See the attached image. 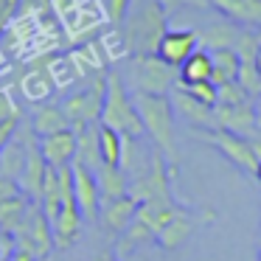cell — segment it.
<instances>
[{
  "mask_svg": "<svg viewBox=\"0 0 261 261\" xmlns=\"http://www.w3.org/2000/svg\"><path fill=\"white\" fill-rule=\"evenodd\" d=\"M135 98L138 115L143 124V135L152 138L154 149L163 154L169 163V171L177 177L180 169V149H177L174 138V107H171V96H146V93H132Z\"/></svg>",
  "mask_w": 261,
  "mask_h": 261,
  "instance_id": "cell-1",
  "label": "cell"
},
{
  "mask_svg": "<svg viewBox=\"0 0 261 261\" xmlns=\"http://www.w3.org/2000/svg\"><path fill=\"white\" fill-rule=\"evenodd\" d=\"M98 124L110 126L124 138L143 135V124H141V115H138L135 98H132L121 70H107V90H104V107Z\"/></svg>",
  "mask_w": 261,
  "mask_h": 261,
  "instance_id": "cell-2",
  "label": "cell"
},
{
  "mask_svg": "<svg viewBox=\"0 0 261 261\" xmlns=\"http://www.w3.org/2000/svg\"><path fill=\"white\" fill-rule=\"evenodd\" d=\"M169 14L158 0H143L141 6L126 17L124 23V42L129 57H146V54L158 51L160 37L169 31Z\"/></svg>",
  "mask_w": 261,
  "mask_h": 261,
  "instance_id": "cell-3",
  "label": "cell"
},
{
  "mask_svg": "<svg viewBox=\"0 0 261 261\" xmlns=\"http://www.w3.org/2000/svg\"><path fill=\"white\" fill-rule=\"evenodd\" d=\"M129 93H146V96H169L177 85V68L166 65L158 54L126 59V73H121Z\"/></svg>",
  "mask_w": 261,
  "mask_h": 261,
  "instance_id": "cell-4",
  "label": "cell"
},
{
  "mask_svg": "<svg viewBox=\"0 0 261 261\" xmlns=\"http://www.w3.org/2000/svg\"><path fill=\"white\" fill-rule=\"evenodd\" d=\"M51 9L70 42L87 40L104 23H110L104 0H51Z\"/></svg>",
  "mask_w": 261,
  "mask_h": 261,
  "instance_id": "cell-5",
  "label": "cell"
},
{
  "mask_svg": "<svg viewBox=\"0 0 261 261\" xmlns=\"http://www.w3.org/2000/svg\"><path fill=\"white\" fill-rule=\"evenodd\" d=\"M104 90H107V73H96V79H93L85 90H76L65 98L62 110L70 121V129L98 124L101 107H104Z\"/></svg>",
  "mask_w": 261,
  "mask_h": 261,
  "instance_id": "cell-6",
  "label": "cell"
},
{
  "mask_svg": "<svg viewBox=\"0 0 261 261\" xmlns=\"http://www.w3.org/2000/svg\"><path fill=\"white\" fill-rule=\"evenodd\" d=\"M197 138H202L205 143H211L214 149H219L233 166L244 171V174H255L258 169V154H255L250 138H242V135H233V132H225V129H208V132H197Z\"/></svg>",
  "mask_w": 261,
  "mask_h": 261,
  "instance_id": "cell-7",
  "label": "cell"
},
{
  "mask_svg": "<svg viewBox=\"0 0 261 261\" xmlns=\"http://www.w3.org/2000/svg\"><path fill=\"white\" fill-rule=\"evenodd\" d=\"M14 242H17L20 247L31 250L37 261L45 258V255L51 253V247H54L51 222H48V216L42 214V208L37 202H31V208H29V214H25L23 225H20L17 233H14Z\"/></svg>",
  "mask_w": 261,
  "mask_h": 261,
  "instance_id": "cell-8",
  "label": "cell"
},
{
  "mask_svg": "<svg viewBox=\"0 0 261 261\" xmlns=\"http://www.w3.org/2000/svg\"><path fill=\"white\" fill-rule=\"evenodd\" d=\"M73 169V194H76V205L82 211L85 222H98V211H101V194H98V182H96V171L87 169L82 163H70Z\"/></svg>",
  "mask_w": 261,
  "mask_h": 261,
  "instance_id": "cell-9",
  "label": "cell"
},
{
  "mask_svg": "<svg viewBox=\"0 0 261 261\" xmlns=\"http://www.w3.org/2000/svg\"><path fill=\"white\" fill-rule=\"evenodd\" d=\"M214 113H216V129L233 132V135H242V138L255 135V129H258V115H255V110L250 101H244V104H216Z\"/></svg>",
  "mask_w": 261,
  "mask_h": 261,
  "instance_id": "cell-10",
  "label": "cell"
},
{
  "mask_svg": "<svg viewBox=\"0 0 261 261\" xmlns=\"http://www.w3.org/2000/svg\"><path fill=\"white\" fill-rule=\"evenodd\" d=\"M199 48V37L197 31L191 29H169L163 37H160L158 42V57L163 59L166 65H171V68H180L182 62H186L188 57H191L194 51Z\"/></svg>",
  "mask_w": 261,
  "mask_h": 261,
  "instance_id": "cell-11",
  "label": "cell"
},
{
  "mask_svg": "<svg viewBox=\"0 0 261 261\" xmlns=\"http://www.w3.org/2000/svg\"><path fill=\"white\" fill-rule=\"evenodd\" d=\"M211 219H214V214H211V211H205L202 216H197V211L182 208L180 214H177L174 219H171L169 225H166L163 230H160L158 236H154V242H158L163 250H177L188 236H191L194 230H197L199 222H211Z\"/></svg>",
  "mask_w": 261,
  "mask_h": 261,
  "instance_id": "cell-12",
  "label": "cell"
},
{
  "mask_svg": "<svg viewBox=\"0 0 261 261\" xmlns=\"http://www.w3.org/2000/svg\"><path fill=\"white\" fill-rule=\"evenodd\" d=\"M37 146H40V154L45 158V163L51 169H65L76 160V132L62 129L54 132V135L37 138Z\"/></svg>",
  "mask_w": 261,
  "mask_h": 261,
  "instance_id": "cell-13",
  "label": "cell"
},
{
  "mask_svg": "<svg viewBox=\"0 0 261 261\" xmlns=\"http://www.w3.org/2000/svg\"><path fill=\"white\" fill-rule=\"evenodd\" d=\"M138 214V202L126 194V197H118L113 202H101V211H98V225L110 233V236L118 239L126 227L132 225Z\"/></svg>",
  "mask_w": 261,
  "mask_h": 261,
  "instance_id": "cell-14",
  "label": "cell"
},
{
  "mask_svg": "<svg viewBox=\"0 0 261 261\" xmlns=\"http://www.w3.org/2000/svg\"><path fill=\"white\" fill-rule=\"evenodd\" d=\"M82 211L79 205H76V197L73 199H65L62 208H59L57 219L51 222V233H54V244H57L59 250L70 247V244H76V239L82 236Z\"/></svg>",
  "mask_w": 261,
  "mask_h": 261,
  "instance_id": "cell-15",
  "label": "cell"
},
{
  "mask_svg": "<svg viewBox=\"0 0 261 261\" xmlns=\"http://www.w3.org/2000/svg\"><path fill=\"white\" fill-rule=\"evenodd\" d=\"M45 171H48V163L45 158L40 154V146H37V135L29 146V158H25V169L20 174V191L31 199V202L40 205V197H42V186H45Z\"/></svg>",
  "mask_w": 261,
  "mask_h": 261,
  "instance_id": "cell-16",
  "label": "cell"
},
{
  "mask_svg": "<svg viewBox=\"0 0 261 261\" xmlns=\"http://www.w3.org/2000/svg\"><path fill=\"white\" fill-rule=\"evenodd\" d=\"M171 107H174V113H180L191 126H199V129H216L214 107H208V104L191 98L186 90H180L177 85H174V90H171Z\"/></svg>",
  "mask_w": 261,
  "mask_h": 261,
  "instance_id": "cell-17",
  "label": "cell"
},
{
  "mask_svg": "<svg viewBox=\"0 0 261 261\" xmlns=\"http://www.w3.org/2000/svg\"><path fill=\"white\" fill-rule=\"evenodd\" d=\"M211 6L242 29L261 31V0H211Z\"/></svg>",
  "mask_w": 261,
  "mask_h": 261,
  "instance_id": "cell-18",
  "label": "cell"
},
{
  "mask_svg": "<svg viewBox=\"0 0 261 261\" xmlns=\"http://www.w3.org/2000/svg\"><path fill=\"white\" fill-rule=\"evenodd\" d=\"M62 129H70V121L65 115L62 104H51V101H40L31 113V132L37 138H45V135H54V132H62Z\"/></svg>",
  "mask_w": 261,
  "mask_h": 261,
  "instance_id": "cell-19",
  "label": "cell"
},
{
  "mask_svg": "<svg viewBox=\"0 0 261 261\" xmlns=\"http://www.w3.org/2000/svg\"><path fill=\"white\" fill-rule=\"evenodd\" d=\"M96 182H98L101 202H113L118 197H126V191H129V177H126V171L121 166L101 163L96 169Z\"/></svg>",
  "mask_w": 261,
  "mask_h": 261,
  "instance_id": "cell-20",
  "label": "cell"
},
{
  "mask_svg": "<svg viewBox=\"0 0 261 261\" xmlns=\"http://www.w3.org/2000/svg\"><path fill=\"white\" fill-rule=\"evenodd\" d=\"M214 76V59L208 51L197 48L186 62L177 68V85H197V82H211Z\"/></svg>",
  "mask_w": 261,
  "mask_h": 261,
  "instance_id": "cell-21",
  "label": "cell"
},
{
  "mask_svg": "<svg viewBox=\"0 0 261 261\" xmlns=\"http://www.w3.org/2000/svg\"><path fill=\"white\" fill-rule=\"evenodd\" d=\"M199 37V48L202 51H219V48H233L239 40V25L230 20H222V23H211L208 29L197 31Z\"/></svg>",
  "mask_w": 261,
  "mask_h": 261,
  "instance_id": "cell-22",
  "label": "cell"
},
{
  "mask_svg": "<svg viewBox=\"0 0 261 261\" xmlns=\"http://www.w3.org/2000/svg\"><path fill=\"white\" fill-rule=\"evenodd\" d=\"M73 132H76V163L96 171L101 166V154H98V124L79 126Z\"/></svg>",
  "mask_w": 261,
  "mask_h": 261,
  "instance_id": "cell-23",
  "label": "cell"
},
{
  "mask_svg": "<svg viewBox=\"0 0 261 261\" xmlns=\"http://www.w3.org/2000/svg\"><path fill=\"white\" fill-rule=\"evenodd\" d=\"M211 59H214V76H211V82H214L216 87L239 79V54L233 51V48L211 51Z\"/></svg>",
  "mask_w": 261,
  "mask_h": 261,
  "instance_id": "cell-24",
  "label": "cell"
},
{
  "mask_svg": "<svg viewBox=\"0 0 261 261\" xmlns=\"http://www.w3.org/2000/svg\"><path fill=\"white\" fill-rule=\"evenodd\" d=\"M29 208H31V199L25 197V194L12 197V199H3V202H0V230L17 233V227L23 225Z\"/></svg>",
  "mask_w": 261,
  "mask_h": 261,
  "instance_id": "cell-25",
  "label": "cell"
},
{
  "mask_svg": "<svg viewBox=\"0 0 261 261\" xmlns=\"http://www.w3.org/2000/svg\"><path fill=\"white\" fill-rule=\"evenodd\" d=\"M121 152H124V135L98 124V154H101V163L121 166Z\"/></svg>",
  "mask_w": 261,
  "mask_h": 261,
  "instance_id": "cell-26",
  "label": "cell"
},
{
  "mask_svg": "<svg viewBox=\"0 0 261 261\" xmlns=\"http://www.w3.org/2000/svg\"><path fill=\"white\" fill-rule=\"evenodd\" d=\"M51 87H54V76H51V70H42V68H34V70H29L25 73V79H23V93L29 98H34V101H40L45 93H51Z\"/></svg>",
  "mask_w": 261,
  "mask_h": 261,
  "instance_id": "cell-27",
  "label": "cell"
},
{
  "mask_svg": "<svg viewBox=\"0 0 261 261\" xmlns=\"http://www.w3.org/2000/svg\"><path fill=\"white\" fill-rule=\"evenodd\" d=\"M180 90H186L191 98H197V101L208 104V107H216V98H219V93H216V85L214 82H197V85H177Z\"/></svg>",
  "mask_w": 261,
  "mask_h": 261,
  "instance_id": "cell-28",
  "label": "cell"
},
{
  "mask_svg": "<svg viewBox=\"0 0 261 261\" xmlns=\"http://www.w3.org/2000/svg\"><path fill=\"white\" fill-rule=\"evenodd\" d=\"M104 9H107V20L121 29L129 17V9H132V0H104Z\"/></svg>",
  "mask_w": 261,
  "mask_h": 261,
  "instance_id": "cell-29",
  "label": "cell"
},
{
  "mask_svg": "<svg viewBox=\"0 0 261 261\" xmlns=\"http://www.w3.org/2000/svg\"><path fill=\"white\" fill-rule=\"evenodd\" d=\"M216 93H219L216 104H244V101H250V96L242 90V85H239V82L219 85V87H216Z\"/></svg>",
  "mask_w": 261,
  "mask_h": 261,
  "instance_id": "cell-30",
  "label": "cell"
},
{
  "mask_svg": "<svg viewBox=\"0 0 261 261\" xmlns=\"http://www.w3.org/2000/svg\"><path fill=\"white\" fill-rule=\"evenodd\" d=\"M17 12H20V0H0V37L14 23Z\"/></svg>",
  "mask_w": 261,
  "mask_h": 261,
  "instance_id": "cell-31",
  "label": "cell"
},
{
  "mask_svg": "<svg viewBox=\"0 0 261 261\" xmlns=\"http://www.w3.org/2000/svg\"><path fill=\"white\" fill-rule=\"evenodd\" d=\"M160 6L166 9V14H174L180 9H208L211 0H158Z\"/></svg>",
  "mask_w": 261,
  "mask_h": 261,
  "instance_id": "cell-32",
  "label": "cell"
},
{
  "mask_svg": "<svg viewBox=\"0 0 261 261\" xmlns=\"http://www.w3.org/2000/svg\"><path fill=\"white\" fill-rule=\"evenodd\" d=\"M17 129H20V115H12V118L0 121V158H3V149H6V143L12 141V135Z\"/></svg>",
  "mask_w": 261,
  "mask_h": 261,
  "instance_id": "cell-33",
  "label": "cell"
},
{
  "mask_svg": "<svg viewBox=\"0 0 261 261\" xmlns=\"http://www.w3.org/2000/svg\"><path fill=\"white\" fill-rule=\"evenodd\" d=\"M20 182L17 180H9V177H3L0 174V202L3 199H12V197H20Z\"/></svg>",
  "mask_w": 261,
  "mask_h": 261,
  "instance_id": "cell-34",
  "label": "cell"
},
{
  "mask_svg": "<svg viewBox=\"0 0 261 261\" xmlns=\"http://www.w3.org/2000/svg\"><path fill=\"white\" fill-rule=\"evenodd\" d=\"M9 261H37V258H34V253H31V250H25V247H20V244H14V253L9 255Z\"/></svg>",
  "mask_w": 261,
  "mask_h": 261,
  "instance_id": "cell-35",
  "label": "cell"
},
{
  "mask_svg": "<svg viewBox=\"0 0 261 261\" xmlns=\"http://www.w3.org/2000/svg\"><path fill=\"white\" fill-rule=\"evenodd\" d=\"M90 261H118V258H115V253H113V250H101V253H96Z\"/></svg>",
  "mask_w": 261,
  "mask_h": 261,
  "instance_id": "cell-36",
  "label": "cell"
},
{
  "mask_svg": "<svg viewBox=\"0 0 261 261\" xmlns=\"http://www.w3.org/2000/svg\"><path fill=\"white\" fill-rule=\"evenodd\" d=\"M6 70V59H3V45H0V73Z\"/></svg>",
  "mask_w": 261,
  "mask_h": 261,
  "instance_id": "cell-37",
  "label": "cell"
},
{
  "mask_svg": "<svg viewBox=\"0 0 261 261\" xmlns=\"http://www.w3.org/2000/svg\"><path fill=\"white\" fill-rule=\"evenodd\" d=\"M255 177L261 180V160H258V169H255Z\"/></svg>",
  "mask_w": 261,
  "mask_h": 261,
  "instance_id": "cell-38",
  "label": "cell"
},
{
  "mask_svg": "<svg viewBox=\"0 0 261 261\" xmlns=\"http://www.w3.org/2000/svg\"><path fill=\"white\" fill-rule=\"evenodd\" d=\"M0 261H6V258H3V250H0Z\"/></svg>",
  "mask_w": 261,
  "mask_h": 261,
  "instance_id": "cell-39",
  "label": "cell"
},
{
  "mask_svg": "<svg viewBox=\"0 0 261 261\" xmlns=\"http://www.w3.org/2000/svg\"><path fill=\"white\" fill-rule=\"evenodd\" d=\"M258 261H261V250H258Z\"/></svg>",
  "mask_w": 261,
  "mask_h": 261,
  "instance_id": "cell-40",
  "label": "cell"
},
{
  "mask_svg": "<svg viewBox=\"0 0 261 261\" xmlns=\"http://www.w3.org/2000/svg\"><path fill=\"white\" fill-rule=\"evenodd\" d=\"M6 261H9V258H6Z\"/></svg>",
  "mask_w": 261,
  "mask_h": 261,
  "instance_id": "cell-41",
  "label": "cell"
}]
</instances>
